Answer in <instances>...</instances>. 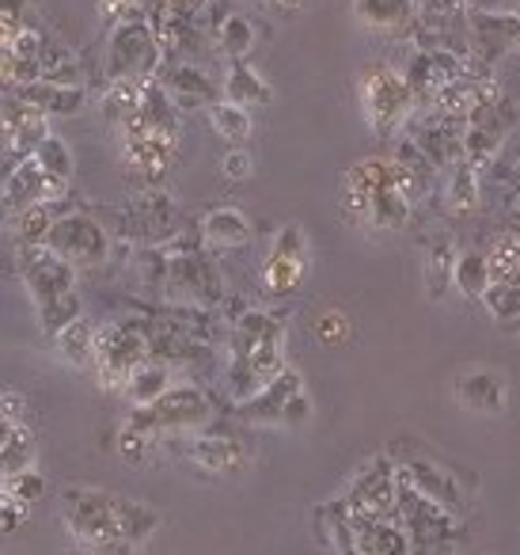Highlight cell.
Instances as JSON below:
<instances>
[{
    "mask_svg": "<svg viewBox=\"0 0 520 555\" xmlns=\"http://www.w3.org/2000/svg\"><path fill=\"white\" fill-rule=\"evenodd\" d=\"M27 502H20V499H12V494H0V532L9 537V532H16L20 529V521L27 517Z\"/></svg>",
    "mask_w": 520,
    "mask_h": 555,
    "instance_id": "cell-48",
    "label": "cell"
},
{
    "mask_svg": "<svg viewBox=\"0 0 520 555\" xmlns=\"http://www.w3.org/2000/svg\"><path fill=\"white\" fill-rule=\"evenodd\" d=\"M353 529H358V555H406L411 540L406 529L395 517H358L353 514Z\"/></svg>",
    "mask_w": 520,
    "mask_h": 555,
    "instance_id": "cell-25",
    "label": "cell"
},
{
    "mask_svg": "<svg viewBox=\"0 0 520 555\" xmlns=\"http://www.w3.org/2000/svg\"><path fill=\"white\" fill-rule=\"evenodd\" d=\"M0 418L4 423H27V400L20 388H4V400H0Z\"/></svg>",
    "mask_w": 520,
    "mask_h": 555,
    "instance_id": "cell-49",
    "label": "cell"
},
{
    "mask_svg": "<svg viewBox=\"0 0 520 555\" xmlns=\"http://www.w3.org/2000/svg\"><path fill=\"white\" fill-rule=\"evenodd\" d=\"M164 301L179 305H206V309H221L224 305V282L217 274L213 259L202 251L171 255L168 282H164Z\"/></svg>",
    "mask_w": 520,
    "mask_h": 555,
    "instance_id": "cell-12",
    "label": "cell"
},
{
    "mask_svg": "<svg viewBox=\"0 0 520 555\" xmlns=\"http://www.w3.org/2000/svg\"><path fill=\"white\" fill-rule=\"evenodd\" d=\"M35 312H39L42 335H50V339H54V335H57V332H65V327H69L73 320L84 317V301H80L77 289H65V294H57L54 301L39 305Z\"/></svg>",
    "mask_w": 520,
    "mask_h": 555,
    "instance_id": "cell-37",
    "label": "cell"
},
{
    "mask_svg": "<svg viewBox=\"0 0 520 555\" xmlns=\"http://www.w3.org/2000/svg\"><path fill=\"white\" fill-rule=\"evenodd\" d=\"M4 494H12V499L35 506V502L47 494V479H42V472L24 468V472H16V476H4Z\"/></svg>",
    "mask_w": 520,
    "mask_h": 555,
    "instance_id": "cell-44",
    "label": "cell"
},
{
    "mask_svg": "<svg viewBox=\"0 0 520 555\" xmlns=\"http://www.w3.org/2000/svg\"><path fill=\"white\" fill-rule=\"evenodd\" d=\"M153 434H145V430H138L133 423H126L122 430H118V438H115V453L122 456L126 464H145L148 461V453H153Z\"/></svg>",
    "mask_w": 520,
    "mask_h": 555,
    "instance_id": "cell-42",
    "label": "cell"
},
{
    "mask_svg": "<svg viewBox=\"0 0 520 555\" xmlns=\"http://www.w3.org/2000/svg\"><path fill=\"white\" fill-rule=\"evenodd\" d=\"M346 502L358 517H395L399 502V461L395 453H380L350 479Z\"/></svg>",
    "mask_w": 520,
    "mask_h": 555,
    "instance_id": "cell-13",
    "label": "cell"
},
{
    "mask_svg": "<svg viewBox=\"0 0 520 555\" xmlns=\"http://www.w3.org/2000/svg\"><path fill=\"white\" fill-rule=\"evenodd\" d=\"M467 4L471 0H418L421 12H433V16H467Z\"/></svg>",
    "mask_w": 520,
    "mask_h": 555,
    "instance_id": "cell-50",
    "label": "cell"
},
{
    "mask_svg": "<svg viewBox=\"0 0 520 555\" xmlns=\"http://www.w3.org/2000/svg\"><path fill=\"white\" fill-rule=\"evenodd\" d=\"M494 274H490V259L486 251H459L456 259V289L467 301H482V294L490 289Z\"/></svg>",
    "mask_w": 520,
    "mask_h": 555,
    "instance_id": "cell-35",
    "label": "cell"
},
{
    "mask_svg": "<svg viewBox=\"0 0 520 555\" xmlns=\"http://www.w3.org/2000/svg\"><path fill=\"white\" fill-rule=\"evenodd\" d=\"M39 164H42V171L47 176H54V179H65V183H73V171H77V164H73V149H69V141H62L57 133H50L47 141L39 145Z\"/></svg>",
    "mask_w": 520,
    "mask_h": 555,
    "instance_id": "cell-41",
    "label": "cell"
},
{
    "mask_svg": "<svg viewBox=\"0 0 520 555\" xmlns=\"http://www.w3.org/2000/svg\"><path fill=\"white\" fill-rule=\"evenodd\" d=\"M467 39H471V57L494 69L502 57L520 54V16L517 12H467Z\"/></svg>",
    "mask_w": 520,
    "mask_h": 555,
    "instance_id": "cell-15",
    "label": "cell"
},
{
    "mask_svg": "<svg viewBox=\"0 0 520 555\" xmlns=\"http://www.w3.org/2000/svg\"><path fill=\"white\" fill-rule=\"evenodd\" d=\"M266 9H274V12H300L304 9V0H262Z\"/></svg>",
    "mask_w": 520,
    "mask_h": 555,
    "instance_id": "cell-52",
    "label": "cell"
},
{
    "mask_svg": "<svg viewBox=\"0 0 520 555\" xmlns=\"http://www.w3.org/2000/svg\"><path fill=\"white\" fill-rule=\"evenodd\" d=\"M35 430L31 423H4V438H0V472L4 476H16V472L31 468L35 456Z\"/></svg>",
    "mask_w": 520,
    "mask_h": 555,
    "instance_id": "cell-32",
    "label": "cell"
},
{
    "mask_svg": "<svg viewBox=\"0 0 520 555\" xmlns=\"http://www.w3.org/2000/svg\"><path fill=\"white\" fill-rule=\"evenodd\" d=\"M456 259H459V247L452 244V236L426 240V251H421V282H426L429 301H444L448 289H456Z\"/></svg>",
    "mask_w": 520,
    "mask_h": 555,
    "instance_id": "cell-23",
    "label": "cell"
},
{
    "mask_svg": "<svg viewBox=\"0 0 520 555\" xmlns=\"http://www.w3.org/2000/svg\"><path fill=\"white\" fill-rule=\"evenodd\" d=\"M57 506H62L65 532L80 552L130 555L141 552L160 529V509L156 506L126 499V494L100 491V487H65Z\"/></svg>",
    "mask_w": 520,
    "mask_h": 555,
    "instance_id": "cell-1",
    "label": "cell"
},
{
    "mask_svg": "<svg viewBox=\"0 0 520 555\" xmlns=\"http://www.w3.org/2000/svg\"><path fill=\"white\" fill-rule=\"evenodd\" d=\"M31 24V0H0V31H4V42L16 31Z\"/></svg>",
    "mask_w": 520,
    "mask_h": 555,
    "instance_id": "cell-46",
    "label": "cell"
},
{
    "mask_svg": "<svg viewBox=\"0 0 520 555\" xmlns=\"http://www.w3.org/2000/svg\"><path fill=\"white\" fill-rule=\"evenodd\" d=\"M65 194H69V183L47 176L39 156H27L24 164L4 171V209H9V217L20 214V209L39 206V202H57V198H65Z\"/></svg>",
    "mask_w": 520,
    "mask_h": 555,
    "instance_id": "cell-18",
    "label": "cell"
},
{
    "mask_svg": "<svg viewBox=\"0 0 520 555\" xmlns=\"http://www.w3.org/2000/svg\"><path fill=\"white\" fill-rule=\"evenodd\" d=\"M490 259V274L494 282H509V286H520V236L517 232H505L490 244L486 251Z\"/></svg>",
    "mask_w": 520,
    "mask_h": 555,
    "instance_id": "cell-38",
    "label": "cell"
},
{
    "mask_svg": "<svg viewBox=\"0 0 520 555\" xmlns=\"http://www.w3.org/2000/svg\"><path fill=\"white\" fill-rule=\"evenodd\" d=\"M300 392H304V377H300V370L285 365V370L277 373L270 385H262L251 400L236 403V418L247 426H282L285 408H289L292 396H300Z\"/></svg>",
    "mask_w": 520,
    "mask_h": 555,
    "instance_id": "cell-19",
    "label": "cell"
},
{
    "mask_svg": "<svg viewBox=\"0 0 520 555\" xmlns=\"http://www.w3.org/2000/svg\"><path fill=\"white\" fill-rule=\"evenodd\" d=\"M395 521L406 529L411 552H459L467 544V517L452 514L448 506L433 502L421 494L406 476H399V502H395Z\"/></svg>",
    "mask_w": 520,
    "mask_h": 555,
    "instance_id": "cell-2",
    "label": "cell"
},
{
    "mask_svg": "<svg viewBox=\"0 0 520 555\" xmlns=\"http://www.w3.org/2000/svg\"><path fill=\"white\" fill-rule=\"evenodd\" d=\"M217 415V403L209 400L206 388L198 385H171L160 400L141 403L130 411L126 423H133L138 430L164 438V434H191V430H206L209 418Z\"/></svg>",
    "mask_w": 520,
    "mask_h": 555,
    "instance_id": "cell-5",
    "label": "cell"
},
{
    "mask_svg": "<svg viewBox=\"0 0 520 555\" xmlns=\"http://www.w3.org/2000/svg\"><path fill=\"white\" fill-rule=\"evenodd\" d=\"M183 449L186 461L209 476H244L251 468V449L229 430H191Z\"/></svg>",
    "mask_w": 520,
    "mask_h": 555,
    "instance_id": "cell-17",
    "label": "cell"
},
{
    "mask_svg": "<svg viewBox=\"0 0 520 555\" xmlns=\"http://www.w3.org/2000/svg\"><path fill=\"white\" fill-rule=\"evenodd\" d=\"M206 115H209V130L221 141H229V145H247V141H251V133H255L251 107H239V103H232V100H217Z\"/></svg>",
    "mask_w": 520,
    "mask_h": 555,
    "instance_id": "cell-31",
    "label": "cell"
},
{
    "mask_svg": "<svg viewBox=\"0 0 520 555\" xmlns=\"http://www.w3.org/2000/svg\"><path fill=\"white\" fill-rule=\"evenodd\" d=\"M164 69L160 42H156L148 20L115 24L103 50V85L107 80H153Z\"/></svg>",
    "mask_w": 520,
    "mask_h": 555,
    "instance_id": "cell-7",
    "label": "cell"
},
{
    "mask_svg": "<svg viewBox=\"0 0 520 555\" xmlns=\"http://www.w3.org/2000/svg\"><path fill=\"white\" fill-rule=\"evenodd\" d=\"M308 418H312V400H308V392L292 396V403L285 408V418H282V423H285V426H300V423H308Z\"/></svg>",
    "mask_w": 520,
    "mask_h": 555,
    "instance_id": "cell-51",
    "label": "cell"
},
{
    "mask_svg": "<svg viewBox=\"0 0 520 555\" xmlns=\"http://www.w3.org/2000/svg\"><path fill=\"white\" fill-rule=\"evenodd\" d=\"M391 156H395L399 164H403L406 171H411L414 179H418L421 186H429L433 183V176H437V164L426 156V149L418 145V141L411 138V133H399L395 141H391Z\"/></svg>",
    "mask_w": 520,
    "mask_h": 555,
    "instance_id": "cell-39",
    "label": "cell"
},
{
    "mask_svg": "<svg viewBox=\"0 0 520 555\" xmlns=\"http://www.w3.org/2000/svg\"><path fill=\"white\" fill-rule=\"evenodd\" d=\"M312 529L327 552H353L358 555V529H353V509L346 494L327 499L312 509Z\"/></svg>",
    "mask_w": 520,
    "mask_h": 555,
    "instance_id": "cell-22",
    "label": "cell"
},
{
    "mask_svg": "<svg viewBox=\"0 0 520 555\" xmlns=\"http://www.w3.org/2000/svg\"><path fill=\"white\" fill-rule=\"evenodd\" d=\"M179 232H183V214H179L176 198H171L160 183L141 186L122 214V236L141 247L168 244V240L179 236Z\"/></svg>",
    "mask_w": 520,
    "mask_h": 555,
    "instance_id": "cell-9",
    "label": "cell"
},
{
    "mask_svg": "<svg viewBox=\"0 0 520 555\" xmlns=\"http://www.w3.org/2000/svg\"><path fill=\"white\" fill-rule=\"evenodd\" d=\"M42 80H50V85H84L88 88L84 62H80L65 42H54V39H47V50H42Z\"/></svg>",
    "mask_w": 520,
    "mask_h": 555,
    "instance_id": "cell-33",
    "label": "cell"
},
{
    "mask_svg": "<svg viewBox=\"0 0 520 555\" xmlns=\"http://www.w3.org/2000/svg\"><path fill=\"white\" fill-rule=\"evenodd\" d=\"M4 92H16L20 100H27L31 107L47 111L50 118L77 115L88 100L84 85H50V80H35V85H24V88H4Z\"/></svg>",
    "mask_w": 520,
    "mask_h": 555,
    "instance_id": "cell-24",
    "label": "cell"
},
{
    "mask_svg": "<svg viewBox=\"0 0 520 555\" xmlns=\"http://www.w3.org/2000/svg\"><path fill=\"white\" fill-rule=\"evenodd\" d=\"M16 274L31 294L35 309L54 301L65 289H77V267L65 255H57L47 240L39 244H16Z\"/></svg>",
    "mask_w": 520,
    "mask_h": 555,
    "instance_id": "cell-11",
    "label": "cell"
},
{
    "mask_svg": "<svg viewBox=\"0 0 520 555\" xmlns=\"http://www.w3.org/2000/svg\"><path fill=\"white\" fill-rule=\"evenodd\" d=\"M517 16H520V9H517Z\"/></svg>",
    "mask_w": 520,
    "mask_h": 555,
    "instance_id": "cell-53",
    "label": "cell"
},
{
    "mask_svg": "<svg viewBox=\"0 0 520 555\" xmlns=\"http://www.w3.org/2000/svg\"><path fill=\"white\" fill-rule=\"evenodd\" d=\"M198 229H202V236H206V244L221 247V251H229V247H247L255 240L251 221H247L236 206H213L198 221Z\"/></svg>",
    "mask_w": 520,
    "mask_h": 555,
    "instance_id": "cell-27",
    "label": "cell"
},
{
    "mask_svg": "<svg viewBox=\"0 0 520 555\" xmlns=\"http://www.w3.org/2000/svg\"><path fill=\"white\" fill-rule=\"evenodd\" d=\"M482 309L490 312V320L497 324H517L520 320V286H509V282H490V289L482 294Z\"/></svg>",
    "mask_w": 520,
    "mask_h": 555,
    "instance_id": "cell-40",
    "label": "cell"
},
{
    "mask_svg": "<svg viewBox=\"0 0 520 555\" xmlns=\"http://www.w3.org/2000/svg\"><path fill=\"white\" fill-rule=\"evenodd\" d=\"M255 42H259L255 24L247 16H239V12H232V16L224 20L221 31H217V50H221L229 62H247L251 50H255Z\"/></svg>",
    "mask_w": 520,
    "mask_h": 555,
    "instance_id": "cell-36",
    "label": "cell"
},
{
    "mask_svg": "<svg viewBox=\"0 0 520 555\" xmlns=\"http://www.w3.org/2000/svg\"><path fill=\"white\" fill-rule=\"evenodd\" d=\"M391 453H395V461H399V476L411 479L421 494H429V499L448 506L452 514H459V517L471 514V506H474L471 476H464L459 468L444 464L441 456L429 453V449H418L414 441H399Z\"/></svg>",
    "mask_w": 520,
    "mask_h": 555,
    "instance_id": "cell-3",
    "label": "cell"
},
{
    "mask_svg": "<svg viewBox=\"0 0 520 555\" xmlns=\"http://www.w3.org/2000/svg\"><path fill=\"white\" fill-rule=\"evenodd\" d=\"M153 358V343L148 335L133 324L130 317L115 320V324L95 327V370L92 377L100 380L107 392H126L130 377Z\"/></svg>",
    "mask_w": 520,
    "mask_h": 555,
    "instance_id": "cell-4",
    "label": "cell"
},
{
    "mask_svg": "<svg viewBox=\"0 0 520 555\" xmlns=\"http://www.w3.org/2000/svg\"><path fill=\"white\" fill-rule=\"evenodd\" d=\"M452 392H456V400L467 411H479V415H502L505 411V380L490 370H474L456 377Z\"/></svg>",
    "mask_w": 520,
    "mask_h": 555,
    "instance_id": "cell-26",
    "label": "cell"
},
{
    "mask_svg": "<svg viewBox=\"0 0 520 555\" xmlns=\"http://www.w3.org/2000/svg\"><path fill=\"white\" fill-rule=\"evenodd\" d=\"M95 327L100 324H92L88 317H80V320H73L65 332H57L54 335L57 358H62L65 365H73V370L92 373L95 370Z\"/></svg>",
    "mask_w": 520,
    "mask_h": 555,
    "instance_id": "cell-29",
    "label": "cell"
},
{
    "mask_svg": "<svg viewBox=\"0 0 520 555\" xmlns=\"http://www.w3.org/2000/svg\"><path fill=\"white\" fill-rule=\"evenodd\" d=\"M168 388H171V370L164 365V358H148V362L130 377V385H126V396L133 400V408H141V403L160 400Z\"/></svg>",
    "mask_w": 520,
    "mask_h": 555,
    "instance_id": "cell-34",
    "label": "cell"
},
{
    "mask_svg": "<svg viewBox=\"0 0 520 555\" xmlns=\"http://www.w3.org/2000/svg\"><path fill=\"white\" fill-rule=\"evenodd\" d=\"M122 164L126 171L141 179V183H160L164 176L171 171L176 164V149L179 138H168V133H156L148 126H141L138 118L122 126Z\"/></svg>",
    "mask_w": 520,
    "mask_h": 555,
    "instance_id": "cell-14",
    "label": "cell"
},
{
    "mask_svg": "<svg viewBox=\"0 0 520 555\" xmlns=\"http://www.w3.org/2000/svg\"><path fill=\"white\" fill-rule=\"evenodd\" d=\"M224 100L239 103V107H266L270 103V85L251 69L247 62H229V73H224Z\"/></svg>",
    "mask_w": 520,
    "mask_h": 555,
    "instance_id": "cell-30",
    "label": "cell"
},
{
    "mask_svg": "<svg viewBox=\"0 0 520 555\" xmlns=\"http://www.w3.org/2000/svg\"><path fill=\"white\" fill-rule=\"evenodd\" d=\"M160 80L171 92V100L179 103V111H209L217 100H224L217 80L198 62H168L160 69Z\"/></svg>",
    "mask_w": 520,
    "mask_h": 555,
    "instance_id": "cell-20",
    "label": "cell"
},
{
    "mask_svg": "<svg viewBox=\"0 0 520 555\" xmlns=\"http://www.w3.org/2000/svg\"><path fill=\"white\" fill-rule=\"evenodd\" d=\"M520 118V103L512 95H502L494 103H479V107L467 115V130H464V160L471 168L486 171L497 156L505 153V141L517 130Z\"/></svg>",
    "mask_w": 520,
    "mask_h": 555,
    "instance_id": "cell-8",
    "label": "cell"
},
{
    "mask_svg": "<svg viewBox=\"0 0 520 555\" xmlns=\"http://www.w3.org/2000/svg\"><path fill=\"white\" fill-rule=\"evenodd\" d=\"M304 270H308L304 229L300 224H282L274 236V247L266 255V267H262V286L274 297H289L304 282Z\"/></svg>",
    "mask_w": 520,
    "mask_h": 555,
    "instance_id": "cell-16",
    "label": "cell"
},
{
    "mask_svg": "<svg viewBox=\"0 0 520 555\" xmlns=\"http://www.w3.org/2000/svg\"><path fill=\"white\" fill-rule=\"evenodd\" d=\"M47 244L54 247L57 255H65L77 270H92L110 259V244H115V240L103 229L100 217L84 214V209H69V214H62L54 221Z\"/></svg>",
    "mask_w": 520,
    "mask_h": 555,
    "instance_id": "cell-10",
    "label": "cell"
},
{
    "mask_svg": "<svg viewBox=\"0 0 520 555\" xmlns=\"http://www.w3.org/2000/svg\"><path fill=\"white\" fill-rule=\"evenodd\" d=\"M95 4H100V16L110 27L130 24V20H148V4H141V0H95Z\"/></svg>",
    "mask_w": 520,
    "mask_h": 555,
    "instance_id": "cell-45",
    "label": "cell"
},
{
    "mask_svg": "<svg viewBox=\"0 0 520 555\" xmlns=\"http://www.w3.org/2000/svg\"><path fill=\"white\" fill-rule=\"evenodd\" d=\"M350 335H353V320L346 317L342 309L320 312V320H315V339H320L323 347H346Z\"/></svg>",
    "mask_w": 520,
    "mask_h": 555,
    "instance_id": "cell-43",
    "label": "cell"
},
{
    "mask_svg": "<svg viewBox=\"0 0 520 555\" xmlns=\"http://www.w3.org/2000/svg\"><path fill=\"white\" fill-rule=\"evenodd\" d=\"M421 9L418 0H353V20L365 31L388 35V39H411Z\"/></svg>",
    "mask_w": 520,
    "mask_h": 555,
    "instance_id": "cell-21",
    "label": "cell"
},
{
    "mask_svg": "<svg viewBox=\"0 0 520 555\" xmlns=\"http://www.w3.org/2000/svg\"><path fill=\"white\" fill-rule=\"evenodd\" d=\"M361 107H365V122L373 126V133L395 141L414 115V92L406 85V73L395 65H373L361 73Z\"/></svg>",
    "mask_w": 520,
    "mask_h": 555,
    "instance_id": "cell-6",
    "label": "cell"
},
{
    "mask_svg": "<svg viewBox=\"0 0 520 555\" xmlns=\"http://www.w3.org/2000/svg\"><path fill=\"white\" fill-rule=\"evenodd\" d=\"M251 153H247L244 145H232L229 153L221 156V176L229 179V183H244V179H251Z\"/></svg>",
    "mask_w": 520,
    "mask_h": 555,
    "instance_id": "cell-47",
    "label": "cell"
},
{
    "mask_svg": "<svg viewBox=\"0 0 520 555\" xmlns=\"http://www.w3.org/2000/svg\"><path fill=\"white\" fill-rule=\"evenodd\" d=\"M482 171L471 168L467 160L452 164L448 179H444V209L456 217H471L479 214V202H482Z\"/></svg>",
    "mask_w": 520,
    "mask_h": 555,
    "instance_id": "cell-28",
    "label": "cell"
}]
</instances>
